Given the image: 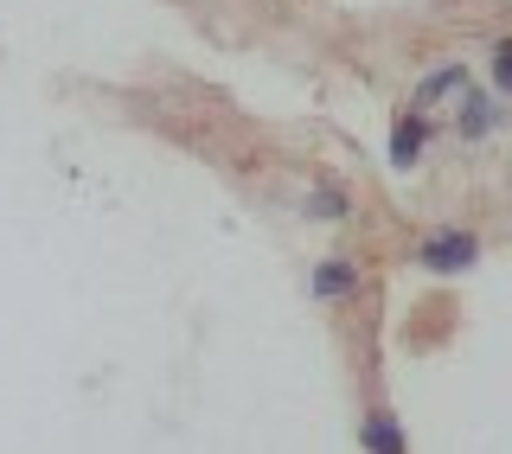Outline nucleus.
<instances>
[{"mask_svg": "<svg viewBox=\"0 0 512 454\" xmlns=\"http://www.w3.org/2000/svg\"><path fill=\"white\" fill-rule=\"evenodd\" d=\"M410 263L429 269V275H461V269L480 263V237H474V231H429V237L410 250Z\"/></svg>", "mask_w": 512, "mask_h": 454, "instance_id": "1", "label": "nucleus"}, {"mask_svg": "<svg viewBox=\"0 0 512 454\" xmlns=\"http://www.w3.org/2000/svg\"><path fill=\"white\" fill-rule=\"evenodd\" d=\"M506 122V103H500V96H493V90H461L455 96V141H461V148H474V141H487L493 135V128H500Z\"/></svg>", "mask_w": 512, "mask_h": 454, "instance_id": "2", "label": "nucleus"}, {"mask_svg": "<svg viewBox=\"0 0 512 454\" xmlns=\"http://www.w3.org/2000/svg\"><path fill=\"white\" fill-rule=\"evenodd\" d=\"M359 288H365L359 256H320V263L308 269V295L314 301H352Z\"/></svg>", "mask_w": 512, "mask_h": 454, "instance_id": "3", "label": "nucleus"}, {"mask_svg": "<svg viewBox=\"0 0 512 454\" xmlns=\"http://www.w3.org/2000/svg\"><path fill=\"white\" fill-rule=\"evenodd\" d=\"M461 90H468V64H436V71L416 77L410 109H416V116H436V109H442V103H455Z\"/></svg>", "mask_w": 512, "mask_h": 454, "instance_id": "4", "label": "nucleus"}, {"mask_svg": "<svg viewBox=\"0 0 512 454\" xmlns=\"http://www.w3.org/2000/svg\"><path fill=\"white\" fill-rule=\"evenodd\" d=\"M429 135H436V122L416 116V109H404V116L391 122V167H397V173H410L416 160L429 154Z\"/></svg>", "mask_w": 512, "mask_h": 454, "instance_id": "5", "label": "nucleus"}, {"mask_svg": "<svg viewBox=\"0 0 512 454\" xmlns=\"http://www.w3.org/2000/svg\"><path fill=\"white\" fill-rule=\"evenodd\" d=\"M359 448H365V454H410L404 423H397L384 403H378V410H365V416H359Z\"/></svg>", "mask_w": 512, "mask_h": 454, "instance_id": "6", "label": "nucleus"}, {"mask_svg": "<svg viewBox=\"0 0 512 454\" xmlns=\"http://www.w3.org/2000/svg\"><path fill=\"white\" fill-rule=\"evenodd\" d=\"M301 218H314V224H346L352 218V199L340 186H308L301 192Z\"/></svg>", "mask_w": 512, "mask_h": 454, "instance_id": "7", "label": "nucleus"}, {"mask_svg": "<svg viewBox=\"0 0 512 454\" xmlns=\"http://www.w3.org/2000/svg\"><path fill=\"white\" fill-rule=\"evenodd\" d=\"M487 71H493V96H500V103H512V32H506V39H493Z\"/></svg>", "mask_w": 512, "mask_h": 454, "instance_id": "8", "label": "nucleus"}]
</instances>
